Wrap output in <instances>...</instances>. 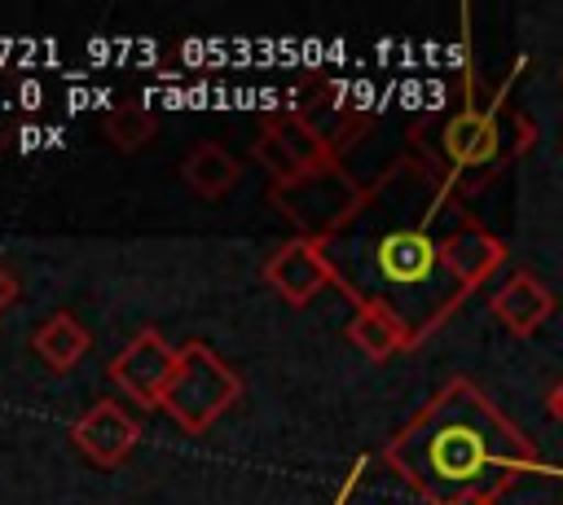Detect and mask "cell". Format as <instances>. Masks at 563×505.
Instances as JSON below:
<instances>
[{
	"instance_id": "6",
	"label": "cell",
	"mask_w": 563,
	"mask_h": 505,
	"mask_svg": "<svg viewBox=\"0 0 563 505\" xmlns=\"http://www.w3.org/2000/svg\"><path fill=\"white\" fill-rule=\"evenodd\" d=\"M550 413H554V422H563V382L550 391Z\"/></svg>"
},
{
	"instance_id": "5",
	"label": "cell",
	"mask_w": 563,
	"mask_h": 505,
	"mask_svg": "<svg viewBox=\"0 0 563 505\" xmlns=\"http://www.w3.org/2000/svg\"><path fill=\"white\" fill-rule=\"evenodd\" d=\"M352 338H356L374 360H383V356L409 347V343H413V329H409L400 316L383 312V307H361V316L352 321Z\"/></svg>"
},
{
	"instance_id": "1",
	"label": "cell",
	"mask_w": 563,
	"mask_h": 505,
	"mask_svg": "<svg viewBox=\"0 0 563 505\" xmlns=\"http://www.w3.org/2000/svg\"><path fill=\"white\" fill-rule=\"evenodd\" d=\"M391 465L431 501H497L537 470V444L466 378H453L387 448Z\"/></svg>"
},
{
	"instance_id": "7",
	"label": "cell",
	"mask_w": 563,
	"mask_h": 505,
	"mask_svg": "<svg viewBox=\"0 0 563 505\" xmlns=\"http://www.w3.org/2000/svg\"><path fill=\"white\" fill-rule=\"evenodd\" d=\"M462 505H497V501H462Z\"/></svg>"
},
{
	"instance_id": "3",
	"label": "cell",
	"mask_w": 563,
	"mask_h": 505,
	"mask_svg": "<svg viewBox=\"0 0 563 505\" xmlns=\"http://www.w3.org/2000/svg\"><path fill=\"white\" fill-rule=\"evenodd\" d=\"M501 263H506V246L488 228H479V224H462L457 233L444 237V268H449V277H453L462 299L479 281H488Z\"/></svg>"
},
{
	"instance_id": "2",
	"label": "cell",
	"mask_w": 563,
	"mask_h": 505,
	"mask_svg": "<svg viewBox=\"0 0 563 505\" xmlns=\"http://www.w3.org/2000/svg\"><path fill=\"white\" fill-rule=\"evenodd\" d=\"M554 307H559L554 290H550L537 272H528V268H515V272L501 281V290L493 294V316H497L510 334H519V338H532V334L554 316Z\"/></svg>"
},
{
	"instance_id": "4",
	"label": "cell",
	"mask_w": 563,
	"mask_h": 505,
	"mask_svg": "<svg viewBox=\"0 0 563 505\" xmlns=\"http://www.w3.org/2000/svg\"><path fill=\"white\" fill-rule=\"evenodd\" d=\"M497 105V101H493ZM462 110L449 127H444V154L453 162V171L466 167H484L501 154V127H497V110Z\"/></svg>"
}]
</instances>
